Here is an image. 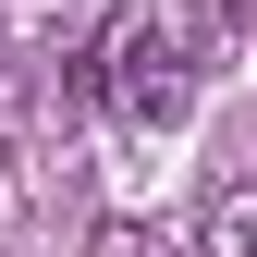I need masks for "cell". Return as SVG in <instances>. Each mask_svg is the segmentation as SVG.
I'll return each mask as SVG.
<instances>
[{"mask_svg": "<svg viewBox=\"0 0 257 257\" xmlns=\"http://www.w3.org/2000/svg\"><path fill=\"white\" fill-rule=\"evenodd\" d=\"M98 110L122 135H172V122L196 110V49H184V25H159V13L98 25Z\"/></svg>", "mask_w": 257, "mask_h": 257, "instance_id": "cell-1", "label": "cell"}, {"mask_svg": "<svg viewBox=\"0 0 257 257\" xmlns=\"http://www.w3.org/2000/svg\"><path fill=\"white\" fill-rule=\"evenodd\" d=\"M86 257H196V245H172L159 220H98V233H86Z\"/></svg>", "mask_w": 257, "mask_h": 257, "instance_id": "cell-3", "label": "cell"}, {"mask_svg": "<svg viewBox=\"0 0 257 257\" xmlns=\"http://www.w3.org/2000/svg\"><path fill=\"white\" fill-rule=\"evenodd\" d=\"M196 257H257V184H220V196H208Z\"/></svg>", "mask_w": 257, "mask_h": 257, "instance_id": "cell-2", "label": "cell"}]
</instances>
